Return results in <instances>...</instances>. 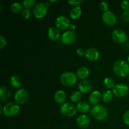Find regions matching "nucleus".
Here are the masks:
<instances>
[{
	"instance_id": "f257e3e1",
	"label": "nucleus",
	"mask_w": 129,
	"mask_h": 129,
	"mask_svg": "<svg viewBox=\"0 0 129 129\" xmlns=\"http://www.w3.org/2000/svg\"><path fill=\"white\" fill-rule=\"evenodd\" d=\"M114 73L121 78L129 76V63L124 60H118L113 64Z\"/></svg>"
},
{
	"instance_id": "f03ea898",
	"label": "nucleus",
	"mask_w": 129,
	"mask_h": 129,
	"mask_svg": "<svg viewBox=\"0 0 129 129\" xmlns=\"http://www.w3.org/2000/svg\"><path fill=\"white\" fill-rule=\"evenodd\" d=\"M91 115L97 120L103 121L108 117V112L102 105H95L91 108Z\"/></svg>"
},
{
	"instance_id": "7ed1b4c3",
	"label": "nucleus",
	"mask_w": 129,
	"mask_h": 129,
	"mask_svg": "<svg viewBox=\"0 0 129 129\" xmlns=\"http://www.w3.org/2000/svg\"><path fill=\"white\" fill-rule=\"evenodd\" d=\"M60 81L66 86H73L77 81V77L73 72H64L60 75Z\"/></svg>"
},
{
	"instance_id": "20e7f679",
	"label": "nucleus",
	"mask_w": 129,
	"mask_h": 129,
	"mask_svg": "<svg viewBox=\"0 0 129 129\" xmlns=\"http://www.w3.org/2000/svg\"><path fill=\"white\" fill-rule=\"evenodd\" d=\"M20 110V106L16 102H9L3 107V113L6 117H10L15 116L19 113Z\"/></svg>"
},
{
	"instance_id": "39448f33",
	"label": "nucleus",
	"mask_w": 129,
	"mask_h": 129,
	"mask_svg": "<svg viewBox=\"0 0 129 129\" xmlns=\"http://www.w3.org/2000/svg\"><path fill=\"white\" fill-rule=\"evenodd\" d=\"M77 108L72 103L67 102L64 103L60 106V112L63 115L68 117H73L76 114Z\"/></svg>"
},
{
	"instance_id": "423d86ee",
	"label": "nucleus",
	"mask_w": 129,
	"mask_h": 129,
	"mask_svg": "<svg viewBox=\"0 0 129 129\" xmlns=\"http://www.w3.org/2000/svg\"><path fill=\"white\" fill-rule=\"evenodd\" d=\"M48 7L46 4L42 2H39L36 3L34 6L33 13L37 18H42L44 17L47 12Z\"/></svg>"
},
{
	"instance_id": "0eeeda50",
	"label": "nucleus",
	"mask_w": 129,
	"mask_h": 129,
	"mask_svg": "<svg viewBox=\"0 0 129 129\" xmlns=\"http://www.w3.org/2000/svg\"><path fill=\"white\" fill-rule=\"evenodd\" d=\"M28 96V93L27 91L24 88H20L15 92L14 99L17 104L23 105L27 102Z\"/></svg>"
},
{
	"instance_id": "6e6552de",
	"label": "nucleus",
	"mask_w": 129,
	"mask_h": 129,
	"mask_svg": "<svg viewBox=\"0 0 129 129\" xmlns=\"http://www.w3.org/2000/svg\"><path fill=\"white\" fill-rule=\"evenodd\" d=\"M55 25L57 28L60 30H66L70 28L71 26L70 21L66 16L64 15H60L55 18Z\"/></svg>"
},
{
	"instance_id": "1a4fd4ad",
	"label": "nucleus",
	"mask_w": 129,
	"mask_h": 129,
	"mask_svg": "<svg viewBox=\"0 0 129 129\" xmlns=\"http://www.w3.org/2000/svg\"><path fill=\"white\" fill-rule=\"evenodd\" d=\"M112 91H113V94H115L117 97L123 98L128 93L129 88L126 84L120 83V84H117L115 85V86L113 88Z\"/></svg>"
},
{
	"instance_id": "9d476101",
	"label": "nucleus",
	"mask_w": 129,
	"mask_h": 129,
	"mask_svg": "<svg viewBox=\"0 0 129 129\" xmlns=\"http://www.w3.org/2000/svg\"><path fill=\"white\" fill-rule=\"evenodd\" d=\"M112 37L113 40L118 44H123L125 42L127 39L126 33L123 30L120 28L115 29L113 30Z\"/></svg>"
},
{
	"instance_id": "9b49d317",
	"label": "nucleus",
	"mask_w": 129,
	"mask_h": 129,
	"mask_svg": "<svg viewBox=\"0 0 129 129\" xmlns=\"http://www.w3.org/2000/svg\"><path fill=\"white\" fill-rule=\"evenodd\" d=\"M77 39L76 33L74 30H67L61 36V41L66 45H69L76 41Z\"/></svg>"
},
{
	"instance_id": "f8f14e48",
	"label": "nucleus",
	"mask_w": 129,
	"mask_h": 129,
	"mask_svg": "<svg viewBox=\"0 0 129 129\" xmlns=\"http://www.w3.org/2000/svg\"><path fill=\"white\" fill-rule=\"evenodd\" d=\"M102 18L103 22L108 26H113L115 25L117 21L115 14L109 10L103 12V13L102 14Z\"/></svg>"
},
{
	"instance_id": "ddd939ff",
	"label": "nucleus",
	"mask_w": 129,
	"mask_h": 129,
	"mask_svg": "<svg viewBox=\"0 0 129 129\" xmlns=\"http://www.w3.org/2000/svg\"><path fill=\"white\" fill-rule=\"evenodd\" d=\"M93 88V83L90 80L84 79L79 82L78 84V89L81 93H87L90 91Z\"/></svg>"
},
{
	"instance_id": "4468645a",
	"label": "nucleus",
	"mask_w": 129,
	"mask_h": 129,
	"mask_svg": "<svg viewBox=\"0 0 129 129\" xmlns=\"http://www.w3.org/2000/svg\"><path fill=\"white\" fill-rule=\"evenodd\" d=\"M100 55V53L98 50L95 48H89L86 50L85 55L88 60H90V61H94L98 59Z\"/></svg>"
},
{
	"instance_id": "2eb2a0df",
	"label": "nucleus",
	"mask_w": 129,
	"mask_h": 129,
	"mask_svg": "<svg viewBox=\"0 0 129 129\" xmlns=\"http://www.w3.org/2000/svg\"><path fill=\"white\" fill-rule=\"evenodd\" d=\"M76 123L78 127L81 128H86L90 124V120L86 115H81L78 116L76 120Z\"/></svg>"
},
{
	"instance_id": "dca6fc26",
	"label": "nucleus",
	"mask_w": 129,
	"mask_h": 129,
	"mask_svg": "<svg viewBox=\"0 0 129 129\" xmlns=\"http://www.w3.org/2000/svg\"><path fill=\"white\" fill-rule=\"evenodd\" d=\"M48 36L49 39H51L52 40L56 41L60 39L62 35L59 28L55 26H52L49 28L48 30Z\"/></svg>"
},
{
	"instance_id": "f3484780",
	"label": "nucleus",
	"mask_w": 129,
	"mask_h": 129,
	"mask_svg": "<svg viewBox=\"0 0 129 129\" xmlns=\"http://www.w3.org/2000/svg\"><path fill=\"white\" fill-rule=\"evenodd\" d=\"M101 99H102V94H101L99 91H93L89 96V103L93 105L99 103Z\"/></svg>"
},
{
	"instance_id": "a211bd4d",
	"label": "nucleus",
	"mask_w": 129,
	"mask_h": 129,
	"mask_svg": "<svg viewBox=\"0 0 129 129\" xmlns=\"http://www.w3.org/2000/svg\"><path fill=\"white\" fill-rule=\"evenodd\" d=\"M11 93L8 88L1 86L0 88V100L1 102H6L11 97Z\"/></svg>"
},
{
	"instance_id": "6ab92c4d",
	"label": "nucleus",
	"mask_w": 129,
	"mask_h": 129,
	"mask_svg": "<svg viewBox=\"0 0 129 129\" xmlns=\"http://www.w3.org/2000/svg\"><path fill=\"white\" fill-rule=\"evenodd\" d=\"M90 74V71L87 67L81 66L76 71V76L78 78L81 79H85L86 78H88Z\"/></svg>"
},
{
	"instance_id": "aec40b11",
	"label": "nucleus",
	"mask_w": 129,
	"mask_h": 129,
	"mask_svg": "<svg viewBox=\"0 0 129 129\" xmlns=\"http://www.w3.org/2000/svg\"><path fill=\"white\" fill-rule=\"evenodd\" d=\"M66 98V94L65 91L63 90H58L54 94V100L55 102L58 104H62L64 103Z\"/></svg>"
},
{
	"instance_id": "412c9836",
	"label": "nucleus",
	"mask_w": 129,
	"mask_h": 129,
	"mask_svg": "<svg viewBox=\"0 0 129 129\" xmlns=\"http://www.w3.org/2000/svg\"><path fill=\"white\" fill-rule=\"evenodd\" d=\"M77 110L82 113H86L90 110V106L85 102H79L76 105Z\"/></svg>"
},
{
	"instance_id": "4be33fe9",
	"label": "nucleus",
	"mask_w": 129,
	"mask_h": 129,
	"mask_svg": "<svg viewBox=\"0 0 129 129\" xmlns=\"http://www.w3.org/2000/svg\"><path fill=\"white\" fill-rule=\"evenodd\" d=\"M70 16L73 19H77L81 15V8L79 6H74L70 11Z\"/></svg>"
},
{
	"instance_id": "5701e85b",
	"label": "nucleus",
	"mask_w": 129,
	"mask_h": 129,
	"mask_svg": "<svg viewBox=\"0 0 129 129\" xmlns=\"http://www.w3.org/2000/svg\"><path fill=\"white\" fill-rule=\"evenodd\" d=\"M113 97V93L110 89L105 90L102 93V100L105 103H110L112 102Z\"/></svg>"
},
{
	"instance_id": "b1692460",
	"label": "nucleus",
	"mask_w": 129,
	"mask_h": 129,
	"mask_svg": "<svg viewBox=\"0 0 129 129\" xmlns=\"http://www.w3.org/2000/svg\"><path fill=\"white\" fill-rule=\"evenodd\" d=\"M10 83L14 88H20L21 84V78L17 75H13L10 78Z\"/></svg>"
},
{
	"instance_id": "393cba45",
	"label": "nucleus",
	"mask_w": 129,
	"mask_h": 129,
	"mask_svg": "<svg viewBox=\"0 0 129 129\" xmlns=\"http://www.w3.org/2000/svg\"><path fill=\"white\" fill-rule=\"evenodd\" d=\"M11 10L13 12L15 13H20V12H22L23 10V6L20 2H13L11 3Z\"/></svg>"
},
{
	"instance_id": "a878e982",
	"label": "nucleus",
	"mask_w": 129,
	"mask_h": 129,
	"mask_svg": "<svg viewBox=\"0 0 129 129\" xmlns=\"http://www.w3.org/2000/svg\"><path fill=\"white\" fill-rule=\"evenodd\" d=\"M81 98V93L79 91H74L71 94L70 99L73 102H78Z\"/></svg>"
},
{
	"instance_id": "bb28decb",
	"label": "nucleus",
	"mask_w": 129,
	"mask_h": 129,
	"mask_svg": "<svg viewBox=\"0 0 129 129\" xmlns=\"http://www.w3.org/2000/svg\"><path fill=\"white\" fill-rule=\"evenodd\" d=\"M103 83H104L105 86L108 88H113L115 86V84L114 80L111 78H105L104 81H103Z\"/></svg>"
},
{
	"instance_id": "cd10ccee",
	"label": "nucleus",
	"mask_w": 129,
	"mask_h": 129,
	"mask_svg": "<svg viewBox=\"0 0 129 129\" xmlns=\"http://www.w3.org/2000/svg\"><path fill=\"white\" fill-rule=\"evenodd\" d=\"M36 5V0H23V5L25 6V8L29 9L34 5Z\"/></svg>"
},
{
	"instance_id": "c85d7f7f",
	"label": "nucleus",
	"mask_w": 129,
	"mask_h": 129,
	"mask_svg": "<svg viewBox=\"0 0 129 129\" xmlns=\"http://www.w3.org/2000/svg\"><path fill=\"white\" fill-rule=\"evenodd\" d=\"M99 7L102 11H103V12H105V11H108L109 6H108V3L106 2V1H101L99 3Z\"/></svg>"
},
{
	"instance_id": "c756f323",
	"label": "nucleus",
	"mask_w": 129,
	"mask_h": 129,
	"mask_svg": "<svg viewBox=\"0 0 129 129\" xmlns=\"http://www.w3.org/2000/svg\"><path fill=\"white\" fill-rule=\"evenodd\" d=\"M21 16L24 19H28L31 16V11L28 8L23 9L21 12Z\"/></svg>"
},
{
	"instance_id": "7c9ffc66",
	"label": "nucleus",
	"mask_w": 129,
	"mask_h": 129,
	"mask_svg": "<svg viewBox=\"0 0 129 129\" xmlns=\"http://www.w3.org/2000/svg\"><path fill=\"white\" fill-rule=\"evenodd\" d=\"M121 19L122 21H125V22H128L129 21V10H124L121 15Z\"/></svg>"
},
{
	"instance_id": "2f4dec72",
	"label": "nucleus",
	"mask_w": 129,
	"mask_h": 129,
	"mask_svg": "<svg viewBox=\"0 0 129 129\" xmlns=\"http://www.w3.org/2000/svg\"><path fill=\"white\" fill-rule=\"evenodd\" d=\"M6 39L3 35H0V49H3L6 45Z\"/></svg>"
},
{
	"instance_id": "473e14b6",
	"label": "nucleus",
	"mask_w": 129,
	"mask_h": 129,
	"mask_svg": "<svg viewBox=\"0 0 129 129\" xmlns=\"http://www.w3.org/2000/svg\"><path fill=\"white\" fill-rule=\"evenodd\" d=\"M123 122L125 125L129 126V110L126 111L123 116Z\"/></svg>"
},
{
	"instance_id": "72a5a7b5",
	"label": "nucleus",
	"mask_w": 129,
	"mask_h": 129,
	"mask_svg": "<svg viewBox=\"0 0 129 129\" xmlns=\"http://www.w3.org/2000/svg\"><path fill=\"white\" fill-rule=\"evenodd\" d=\"M121 7L123 10H129V1L127 0H123L121 2Z\"/></svg>"
},
{
	"instance_id": "f704fd0d",
	"label": "nucleus",
	"mask_w": 129,
	"mask_h": 129,
	"mask_svg": "<svg viewBox=\"0 0 129 129\" xmlns=\"http://www.w3.org/2000/svg\"><path fill=\"white\" fill-rule=\"evenodd\" d=\"M85 52L86 50H84V49H83V48H78L76 50V53L77 55L80 57L85 55Z\"/></svg>"
},
{
	"instance_id": "c9c22d12",
	"label": "nucleus",
	"mask_w": 129,
	"mask_h": 129,
	"mask_svg": "<svg viewBox=\"0 0 129 129\" xmlns=\"http://www.w3.org/2000/svg\"><path fill=\"white\" fill-rule=\"evenodd\" d=\"M68 3H69L71 5L77 6L78 5H79V4L81 3L82 1H81V0H69V1H68Z\"/></svg>"
},
{
	"instance_id": "e433bc0d",
	"label": "nucleus",
	"mask_w": 129,
	"mask_h": 129,
	"mask_svg": "<svg viewBox=\"0 0 129 129\" xmlns=\"http://www.w3.org/2000/svg\"><path fill=\"white\" fill-rule=\"evenodd\" d=\"M127 60H128V62L129 63V55H128V57H127Z\"/></svg>"
},
{
	"instance_id": "4c0bfd02",
	"label": "nucleus",
	"mask_w": 129,
	"mask_h": 129,
	"mask_svg": "<svg viewBox=\"0 0 129 129\" xmlns=\"http://www.w3.org/2000/svg\"><path fill=\"white\" fill-rule=\"evenodd\" d=\"M128 81H129V76H128Z\"/></svg>"
}]
</instances>
